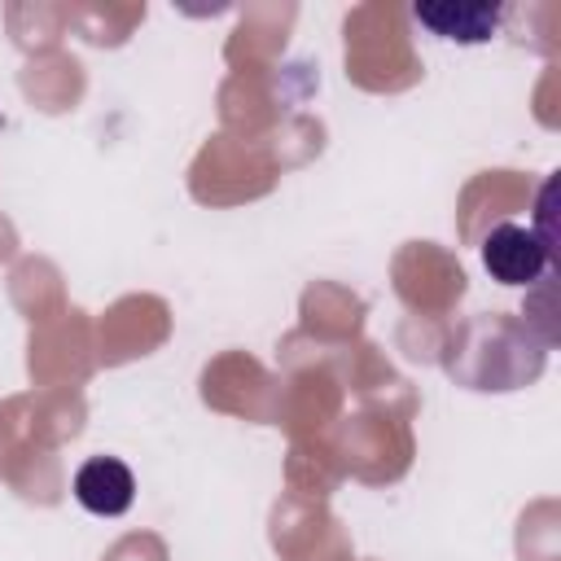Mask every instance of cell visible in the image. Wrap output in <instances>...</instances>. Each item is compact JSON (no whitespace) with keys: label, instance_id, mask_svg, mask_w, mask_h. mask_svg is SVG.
<instances>
[{"label":"cell","instance_id":"1","mask_svg":"<svg viewBox=\"0 0 561 561\" xmlns=\"http://www.w3.org/2000/svg\"><path fill=\"white\" fill-rule=\"evenodd\" d=\"M482 267L500 285H535L552 267V245L539 237V228L504 219L482 237Z\"/></svg>","mask_w":561,"mask_h":561},{"label":"cell","instance_id":"2","mask_svg":"<svg viewBox=\"0 0 561 561\" xmlns=\"http://www.w3.org/2000/svg\"><path fill=\"white\" fill-rule=\"evenodd\" d=\"M412 18L421 26H430L438 39H456V44H486L500 22H504V4L500 0H416Z\"/></svg>","mask_w":561,"mask_h":561},{"label":"cell","instance_id":"3","mask_svg":"<svg viewBox=\"0 0 561 561\" xmlns=\"http://www.w3.org/2000/svg\"><path fill=\"white\" fill-rule=\"evenodd\" d=\"M75 500L96 517H123L136 500V478L118 456H88L75 469Z\"/></svg>","mask_w":561,"mask_h":561}]
</instances>
